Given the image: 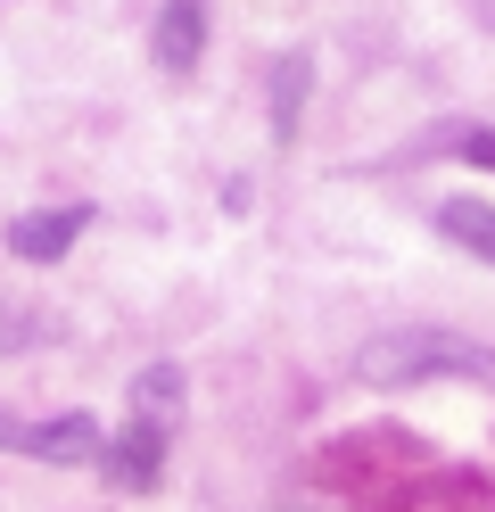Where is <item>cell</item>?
<instances>
[{"label":"cell","mask_w":495,"mask_h":512,"mask_svg":"<svg viewBox=\"0 0 495 512\" xmlns=\"http://www.w3.org/2000/svg\"><path fill=\"white\" fill-rule=\"evenodd\" d=\"M355 372L372 380V389H413V380H487L495 389V347L479 339H462V331H429V323H405V331H380L372 347L355 356Z\"/></svg>","instance_id":"6da1fadb"},{"label":"cell","mask_w":495,"mask_h":512,"mask_svg":"<svg viewBox=\"0 0 495 512\" xmlns=\"http://www.w3.org/2000/svg\"><path fill=\"white\" fill-rule=\"evenodd\" d=\"M17 455H33V463H91V455H108V438H99L91 413H58V422H17Z\"/></svg>","instance_id":"7a4b0ae2"},{"label":"cell","mask_w":495,"mask_h":512,"mask_svg":"<svg viewBox=\"0 0 495 512\" xmlns=\"http://www.w3.org/2000/svg\"><path fill=\"white\" fill-rule=\"evenodd\" d=\"M83 223H91V207H33V215L9 223V256H25V265H58V256L83 240Z\"/></svg>","instance_id":"3957f363"},{"label":"cell","mask_w":495,"mask_h":512,"mask_svg":"<svg viewBox=\"0 0 495 512\" xmlns=\"http://www.w3.org/2000/svg\"><path fill=\"white\" fill-rule=\"evenodd\" d=\"M198 50H207V9H198V0H165V9H157V34H149V58H157L165 75H190Z\"/></svg>","instance_id":"277c9868"},{"label":"cell","mask_w":495,"mask_h":512,"mask_svg":"<svg viewBox=\"0 0 495 512\" xmlns=\"http://www.w3.org/2000/svg\"><path fill=\"white\" fill-rule=\"evenodd\" d=\"M157 463H165V422H132L116 446H108V479L116 488H157Z\"/></svg>","instance_id":"5b68a950"},{"label":"cell","mask_w":495,"mask_h":512,"mask_svg":"<svg viewBox=\"0 0 495 512\" xmlns=\"http://www.w3.org/2000/svg\"><path fill=\"white\" fill-rule=\"evenodd\" d=\"M438 232H446L454 248H471L479 265H495V207H487V199H446V207H438Z\"/></svg>","instance_id":"8992f818"},{"label":"cell","mask_w":495,"mask_h":512,"mask_svg":"<svg viewBox=\"0 0 495 512\" xmlns=\"http://www.w3.org/2000/svg\"><path fill=\"white\" fill-rule=\"evenodd\" d=\"M306 83H314V58L289 50L273 67V141H297V116H306Z\"/></svg>","instance_id":"52a82bcc"},{"label":"cell","mask_w":495,"mask_h":512,"mask_svg":"<svg viewBox=\"0 0 495 512\" xmlns=\"http://www.w3.org/2000/svg\"><path fill=\"white\" fill-rule=\"evenodd\" d=\"M174 405H182V372L174 364H149L141 372V422H165Z\"/></svg>","instance_id":"ba28073f"},{"label":"cell","mask_w":495,"mask_h":512,"mask_svg":"<svg viewBox=\"0 0 495 512\" xmlns=\"http://www.w3.org/2000/svg\"><path fill=\"white\" fill-rule=\"evenodd\" d=\"M454 149H462V166H487V174H495V124H479V133H462Z\"/></svg>","instance_id":"9c48e42d"},{"label":"cell","mask_w":495,"mask_h":512,"mask_svg":"<svg viewBox=\"0 0 495 512\" xmlns=\"http://www.w3.org/2000/svg\"><path fill=\"white\" fill-rule=\"evenodd\" d=\"M0 446H17V422H9V413H0Z\"/></svg>","instance_id":"30bf717a"}]
</instances>
